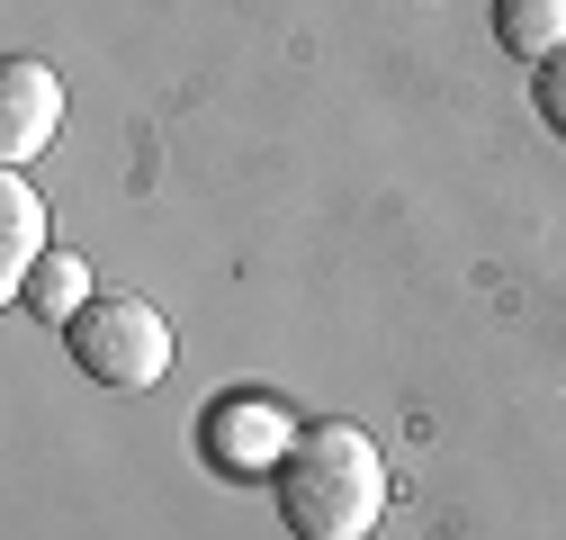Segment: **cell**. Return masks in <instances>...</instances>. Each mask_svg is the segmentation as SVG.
I'll return each mask as SVG.
<instances>
[{
    "label": "cell",
    "mask_w": 566,
    "mask_h": 540,
    "mask_svg": "<svg viewBox=\"0 0 566 540\" xmlns=\"http://www.w3.org/2000/svg\"><path fill=\"white\" fill-rule=\"evenodd\" d=\"M270 496L297 540H369L387 513V459L360 424H306L297 450L279 459Z\"/></svg>",
    "instance_id": "obj_1"
},
{
    "label": "cell",
    "mask_w": 566,
    "mask_h": 540,
    "mask_svg": "<svg viewBox=\"0 0 566 540\" xmlns=\"http://www.w3.org/2000/svg\"><path fill=\"white\" fill-rule=\"evenodd\" d=\"M63 343H73L82 378H99V387H163L171 378V324L145 298H91L63 324Z\"/></svg>",
    "instance_id": "obj_2"
},
{
    "label": "cell",
    "mask_w": 566,
    "mask_h": 540,
    "mask_svg": "<svg viewBox=\"0 0 566 540\" xmlns=\"http://www.w3.org/2000/svg\"><path fill=\"white\" fill-rule=\"evenodd\" d=\"M198 450L217 459L226 478H279V459L297 450V415H289L279 396H261V387H234V396L207 405Z\"/></svg>",
    "instance_id": "obj_3"
},
{
    "label": "cell",
    "mask_w": 566,
    "mask_h": 540,
    "mask_svg": "<svg viewBox=\"0 0 566 540\" xmlns=\"http://www.w3.org/2000/svg\"><path fill=\"white\" fill-rule=\"evenodd\" d=\"M54 126H63V82L45 73L36 54H19L10 73H0V163L19 172L28 154H45Z\"/></svg>",
    "instance_id": "obj_4"
},
{
    "label": "cell",
    "mask_w": 566,
    "mask_h": 540,
    "mask_svg": "<svg viewBox=\"0 0 566 540\" xmlns=\"http://www.w3.org/2000/svg\"><path fill=\"white\" fill-rule=\"evenodd\" d=\"M45 261V198L10 172V180H0V280H28V270Z\"/></svg>",
    "instance_id": "obj_5"
},
{
    "label": "cell",
    "mask_w": 566,
    "mask_h": 540,
    "mask_svg": "<svg viewBox=\"0 0 566 540\" xmlns=\"http://www.w3.org/2000/svg\"><path fill=\"white\" fill-rule=\"evenodd\" d=\"M19 307H28L36 324H73V315L91 307V261H82V252H45L28 280H19Z\"/></svg>",
    "instance_id": "obj_6"
},
{
    "label": "cell",
    "mask_w": 566,
    "mask_h": 540,
    "mask_svg": "<svg viewBox=\"0 0 566 540\" xmlns=\"http://www.w3.org/2000/svg\"><path fill=\"white\" fill-rule=\"evenodd\" d=\"M494 37L539 73L548 54H566V0H494Z\"/></svg>",
    "instance_id": "obj_7"
},
{
    "label": "cell",
    "mask_w": 566,
    "mask_h": 540,
    "mask_svg": "<svg viewBox=\"0 0 566 540\" xmlns=\"http://www.w3.org/2000/svg\"><path fill=\"white\" fill-rule=\"evenodd\" d=\"M531 100H539V117H548V126L566 135V54H548L539 73H531Z\"/></svg>",
    "instance_id": "obj_8"
}]
</instances>
